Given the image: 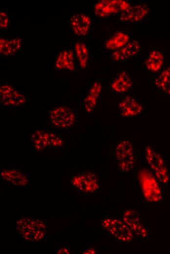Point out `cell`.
Here are the masks:
<instances>
[{"instance_id":"cell-1","label":"cell","mask_w":170,"mask_h":254,"mask_svg":"<svg viewBox=\"0 0 170 254\" xmlns=\"http://www.w3.org/2000/svg\"><path fill=\"white\" fill-rule=\"evenodd\" d=\"M138 178L142 194L147 201L159 202L162 198L161 190L153 175L148 170H139Z\"/></svg>"},{"instance_id":"cell-2","label":"cell","mask_w":170,"mask_h":254,"mask_svg":"<svg viewBox=\"0 0 170 254\" xmlns=\"http://www.w3.org/2000/svg\"><path fill=\"white\" fill-rule=\"evenodd\" d=\"M76 116L70 108L58 106L51 109L48 113V119L51 125L60 129H67L75 124Z\"/></svg>"},{"instance_id":"cell-3","label":"cell","mask_w":170,"mask_h":254,"mask_svg":"<svg viewBox=\"0 0 170 254\" xmlns=\"http://www.w3.org/2000/svg\"><path fill=\"white\" fill-rule=\"evenodd\" d=\"M101 224L118 241L128 243L133 240V233L123 220L114 217H106L102 219Z\"/></svg>"},{"instance_id":"cell-4","label":"cell","mask_w":170,"mask_h":254,"mask_svg":"<svg viewBox=\"0 0 170 254\" xmlns=\"http://www.w3.org/2000/svg\"><path fill=\"white\" fill-rule=\"evenodd\" d=\"M115 156L121 171L128 172L133 169L135 160L133 146L129 141L122 140L118 143L115 148Z\"/></svg>"},{"instance_id":"cell-5","label":"cell","mask_w":170,"mask_h":254,"mask_svg":"<svg viewBox=\"0 0 170 254\" xmlns=\"http://www.w3.org/2000/svg\"><path fill=\"white\" fill-rule=\"evenodd\" d=\"M146 159L156 178L162 183H167L169 179L168 170L162 156L149 147L146 148Z\"/></svg>"},{"instance_id":"cell-6","label":"cell","mask_w":170,"mask_h":254,"mask_svg":"<svg viewBox=\"0 0 170 254\" xmlns=\"http://www.w3.org/2000/svg\"><path fill=\"white\" fill-rule=\"evenodd\" d=\"M131 5L124 0H102L94 5L95 14L102 18L113 16L125 11Z\"/></svg>"},{"instance_id":"cell-7","label":"cell","mask_w":170,"mask_h":254,"mask_svg":"<svg viewBox=\"0 0 170 254\" xmlns=\"http://www.w3.org/2000/svg\"><path fill=\"white\" fill-rule=\"evenodd\" d=\"M35 148L40 150L48 147H60L63 144L61 137L45 129L37 128L31 135Z\"/></svg>"},{"instance_id":"cell-8","label":"cell","mask_w":170,"mask_h":254,"mask_svg":"<svg viewBox=\"0 0 170 254\" xmlns=\"http://www.w3.org/2000/svg\"><path fill=\"white\" fill-rule=\"evenodd\" d=\"M71 183L74 187L84 193H93L100 189L97 176L91 172L77 174L72 178Z\"/></svg>"},{"instance_id":"cell-9","label":"cell","mask_w":170,"mask_h":254,"mask_svg":"<svg viewBox=\"0 0 170 254\" xmlns=\"http://www.w3.org/2000/svg\"><path fill=\"white\" fill-rule=\"evenodd\" d=\"M122 220L126 223L132 233L137 237L145 239L148 237V230L141 219L139 213L134 209L124 212Z\"/></svg>"},{"instance_id":"cell-10","label":"cell","mask_w":170,"mask_h":254,"mask_svg":"<svg viewBox=\"0 0 170 254\" xmlns=\"http://www.w3.org/2000/svg\"><path fill=\"white\" fill-rule=\"evenodd\" d=\"M1 104L7 107L19 106L26 101L25 96L12 86L5 84L0 87Z\"/></svg>"},{"instance_id":"cell-11","label":"cell","mask_w":170,"mask_h":254,"mask_svg":"<svg viewBox=\"0 0 170 254\" xmlns=\"http://www.w3.org/2000/svg\"><path fill=\"white\" fill-rule=\"evenodd\" d=\"M142 50V43L138 41L133 40L121 48L113 51L110 55V59L114 62H124L139 54Z\"/></svg>"},{"instance_id":"cell-12","label":"cell","mask_w":170,"mask_h":254,"mask_svg":"<svg viewBox=\"0 0 170 254\" xmlns=\"http://www.w3.org/2000/svg\"><path fill=\"white\" fill-rule=\"evenodd\" d=\"M149 11V8L146 4L130 6L128 9L121 13L120 21L124 22L138 23L147 18Z\"/></svg>"},{"instance_id":"cell-13","label":"cell","mask_w":170,"mask_h":254,"mask_svg":"<svg viewBox=\"0 0 170 254\" xmlns=\"http://www.w3.org/2000/svg\"><path fill=\"white\" fill-rule=\"evenodd\" d=\"M70 23L75 35L78 37H83L88 33L92 24V20L85 14L78 13L71 17Z\"/></svg>"},{"instance_id":"cell-14","label":"cell","mask_w":170,"mask_h":254,"mask_svg":"<svg viewBox=\"0 0 170 254\" xmlns=\"http://www.w3.org/2000/svg\"><path fill=\"white\" fill-rule=\"evenodd\" d=\"M118 107L121 115L126 118L138 115L143 109L138 100L130 95L126 96L122 99L118 103Z\"/></svg>"},{"instance_id":"cell-15","label":"cell","mask_w":170,"mask_h":254,"mask_svg":"<svg viewBox=\"0 0 170 254\" xmlns=\"http://www.w3.org/2000/svg\"><path fill=\"white\" fill-rule=\"evenodd\" d=\"M164 62V55L160 48H151L145 61L147 69L152 72H157L162 68Z\"/></svg>"},{"instance_id":"cell-16","label":"cell","mask_w":170,"mask_h":254,"mask_svg":"<svg viewBox=\"0 0 170 254\" xmlns=\"http://www.w3.org/2000/svg\"><path fill=\"white\" fill-rule=\"evenodd\" d=\"M133 81L126 71H120L111 83L112 89L117 93H124L131 89Z\"/></svg>"},{"instance_id":"cell-17","label":"cell","mask_w":170,"mask_h":254,"mask_svg":"<svg viewBox=\"0 0 170 254\" xmlns=\"http://www.w3.org/2000/svg\"><path fill=\"white\" fill-rule=\"evenodd\" d=\"M0 177L17 187H25L28 183V180L24 173L16 169H3L0 172Z\"/></svg>"},{"instance_id":"cell-18","label":"cell","mask_w":170,"mask_h":254,"mask_svg":"<svg viewBox=\"0 0 170 254\" xmlns=\"http://www.w3.org/2000/svg\"><path fill=\"white\" fill-rule=\"evenodd\" d=\"M74 56L71 50H64L58 55L55 66L58 70L73 71L75 69Z\"/></svg>"},{"instance_id":"cell-19","label":"cell","mask_w":170,"mask_h":254,"mask_svg":"<svg viewBox=\"0 0 170 254\" xmlns=\"http://www.w3.org/2000/svg\"><path fill=\"white\" fill-rule=\"evenodd\" d=\"M21 38L7 39H0V53L1 55H12L16 53L21 46Z\"/></svg>"},{"instance_id":"cell-20","label":"cell","mask_w":170,"mask_h":254,"mask_svg":"<svg viewBox=\"0 0 170 254\" xmlns=\"http://www.w3.org/2000/svg\"><path fill=\"white\" fill-rule=\"evenodd\" d=\"M102 90V85L99 81L95 82L90 88L87 95L84 99V106L86 111L91 112L95 108L97 99Z\"/></svg>"},{"instance_id":"cell-21","label":"cell","mask_w":170,"mask_h":254,"mask_svg":"<svg viewBox=\"0 0 170 254\" xmlns=\"http://www.w3.org/2000/svg\"><path fill=\"white\" fill-rule=\"evenodd\" d=\"M129 40L128 34L122 31L117 32L107 40L106 47L107 49L114 51L124 46Z\"/></svg>"},{"instance_id":"cell-22","label":"cell","mask_w":170,"mask_h":254,"mask_svg":"<svg viewBox=\"0 0 170 254\" xmlns=\"http://www.w3.org/2000/svg\"><path fill=\"white\" fill-rule=\"evenodd\" d=\"M154 84L161 91L170 95V67L164 68L158 74L155 79Z\"/></svg>"},{"instance_id":"cell-23","label":"cell","mask_w":170,"mask_h":254,"mask_svg":"<svg viewBox=\"0 0 170 254\" xmlns=\"http://www.w3.org/2000/svg\"><path fill=\"white\" fill-rule=\"evenodd\" d=\"M76 54L80 66L86 67L88 59V52L85 43L82 42H77L75 45Z\"/></svg>"},{"instance_id":"cell-24","label":"cell","mask_w":170,"mask_h":254,"mask_svg":"<svg viewBox=\"0 0 170 254\" xmlns=\"http://www.w3.org/2000/svg\"><path fill=\"white\" fill-rule=\"evenodd\" d=\"M8 17L7 13L3 11L0 12V27L3 30H7L8 27Z\"/></svg>"},{"instance_id":"cell-25","label":"cell","mask_w":170,"mask_h":254,"mask_svg":"<svg viewBox=\"0 0 170 254\" xmlns=\"http://www.w3.org/2000/svg\"><path fill=\"white\" fill-rule=\"evenodd\" d=\"M57 254H70L69 248L65 245L61 246L58 248L56 252Z\"/></svg>"},{"instance_id":"cell-26","label":"cell","mask_w":170,"mask_h":254,"mask_svg":"<svg viewBox=\"0 0 170 254\" xmlns=\"http://www.w3.org/2000/svg\"><path fill=\"white\" fill-rule=\"evenodd\" d=\"M95 251L94 250H92V249H89L88 251L85 252L84 253L85 254H94Z\"/></svg>"}]
</instances>
